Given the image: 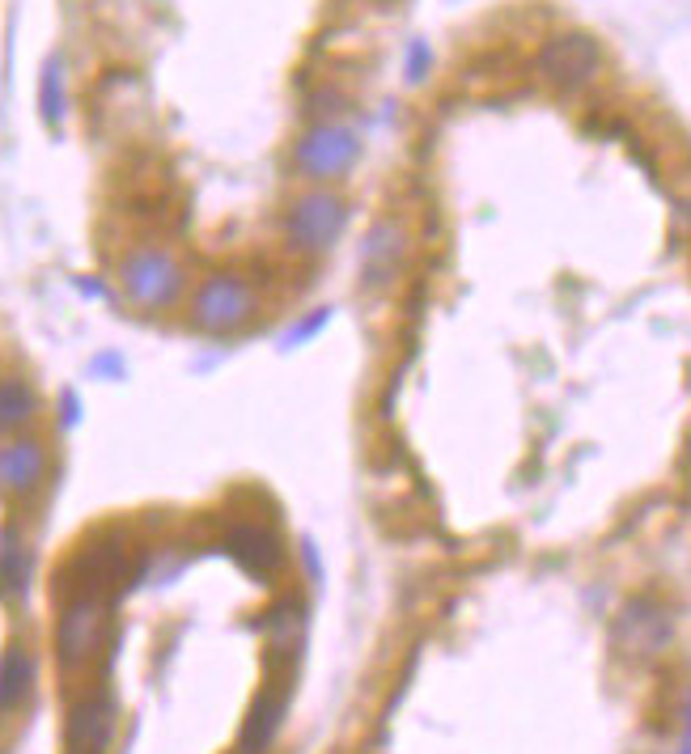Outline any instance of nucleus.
<instances>
[{
    "instance_id": "nucleus-1",
    "label": "nucleus",
    "mask_w": 691,
    "mask_h": 754,
    "mask_svg": "<svg viewBox=\"0 0 691 754\" xmlns=\"http://www.w3.org/2000/svg\"><path fill=\"white\" fill-rule=\"evenodd\" d=\"M119 289L136 310L161 314L182 302L187 293V268L175 251L166 247H136L119 263Z\"/></svg>"
},
{
    "instance_id": "nucleus-2",
    "label": "nucleus",
    "mask_w": 691,
    "mask_h": 754,
    "mask_svg": "<svg viewBox=\"0 0 691 754\" xmlns=\"http://www.w3.org/2000/svg\"><path fill=\"white\" fill-rule=\"evenodd\" d=\"M259 314V293L251 280L242 276H205L200 289L191 293L187 305V323L205 335H238L242 327H251Z\"/></svg>"
},
{
    "instance_id": "nucleus-3",
    "label": "nucleus",
    "mask_w": 691,
    "mask_h": 754,
    "mask_svg": "<svg viewBox=\"0 0 691 754\" xmlns=\"http://www.w3.org/2000/svg\"><path fill=\"white\" fill-rule=\"evenodd\" d=\"M344 229H348V203L339 200L332 187H310L284 212L289 251L310 254V259L335 251V242L344 238Z\"/></svg>"
},
{
    "instance_id": "nucleus-4",
    "label": "nucleus",
    "mask_w": 691,
    "mask_h": 754,
    "mask_svg": "<svg viewBox=\"0 0 691 754\" xmlns=\"http://www.w3.org/2000/svg\"><path fill=\"white\" fill-rule=\"evenodd\" d=\"M111 636V606L106 598H64L60 619H55V661L64 670H81L106 649Z\"/></svg>"
},
{
    "instance_id": "nucleus-5",
    "label": "nucleus",
    "mask_w": 691,
    "mask_h": 754,
    "mask_svg": "<svg viewBox=\"0 0 691 754\" xmlns=\"http://www.w3.org/2000/svg\"><path fill=\"white\" fill-rule=\"evenodd\" d=\"M357 157H360V136L348 124H335V119L314 124L306 136L293 145V166H297V175L310 178V182H318V187L339 182V178L357 166Z\"/></svg>"
},
{
    "instance_id": "nucleus-6",
    "label": "nucleus",
    "mask_w": 691,
    "mask_h": 754,
    "mask_svg": "<svg viewBox=\"0 0 691 754\" xmlns=\"http://www.w3.org/2000/svg\"><path fill=\"white\" fill-rule=\"evenodd\" d=\"M128 577H132V564H128L124 538H98V543H85L69 559V568L60 573V594L64 598H81V594L106 598L111 589H119Z\"/></svg>"
},
{
    "instance_id": "nucleus-7",
    "label": "nucleus",
    "mask_w": 691,
    "mask_h": 754,
    "mask_svg": "<svg viewBox=\"0 0 691 754\" xmlns=\"http://www.w3.org/2000/svg\"><path fill=\"white\" fill-rule=\"evenodd\" d=\"M615 649L632 661H653L674 645V615L658 598H632L615 615Z\"/></svg>"
},
{
    "instance_id": "nucleus-8",
    "label": "nucleus",
    "mask_w": 691,
    "mask_h": 754,
    "mask_svg": "<svg viewBox=\"0 0 691 754\" xmlns=\"http://www.w3.org/2000/svg\"><path fill=\"white\" fill-rule=\"evenodd\" d=\"M538 73L556 90H586L603 73V48L586 30H561L538 48Z\"/></svg>"
},
{
    "instance_id": "nucleus-9",
    "label": "nucleus",
    "mask_w": 691,
    "mask_h": 754,
    "mask_svg": "<svg viewBox=\"0 0 691 754\" xmlns=\"http://www.w3.org/2000/svg\"><path fill=\"white\" fill-rule=\"evenodd\" d=\"M48 475H52V450L43 437L18 432V437L0 441V496L4 501L39 496Z\"/></svg>"
},
{
    "instance_id": "nucleus-10",
    "label": "nucleus",
    "mask_w": 691,
    "mask_h": 754,
    "mask_svg": "<svg viewBox=\"0 0 691 754\" xmlns=\"http://www.w3.org/2000/svg\"><path fill=\"white\" fill-rule=\"evenodd\" d=\"M221 547H226V555L247 577L263 580V585H272V580L281 577L284 559H289L284 543L276 538V530L259 526V522H233L226 530V538H221Z\"/></svg>"
},
{
    "instance_id": "nucleus-11",
    "label": "nucleus",
    "mask_w": 691,
    "mask_h": 754,
    "mask_svg": "<svg viewBox=\"0 0 691 754\" xmlns=\"http://www.w3.org/2000/svg\"><path fill=\"white\" fill-rule=\"evenodd\" d=\"M115 725H119V708L106 691H90L85 700L69 708V725H64V737H69V751L77 754H103L115 737Z\"/></svg>"
},
{
    "instance_id": "nucleus-12",
    "label": "nucleus",
    "mask_w": 691,
    "mask_h": 754,
    "mask_svg": "<svg viewBox=\"0 0 691 754\" xmlns=\"http://www.w3.org/2000/svg\"><path fill=\"white\" fill-rule=\"evenodd\" d=\"M404 254H408V233H404V226L374 221L369 233H365V242H360V284L369 293L386 289L395 280V272L404 268Z\"/></svg>"
},
{
    "instance_id": "nucleus-13",
    "label": "nucleus",
    "mask_w": 691,
    "mask_h": 754,
    "mask_svg": "<svg viewBox=\"0 0 691 754\" xmlns=\"http://www.w3.org/2000/svg\"><path fill=\"white\" fill-rule=\"evenodd\" d=\"M284 712H289V682H272L263 687L251 712L238 730V754H268V746L276 742V733L284 730Z\"/></svg>"
},
{
    "instance_id": "nucleus-14",
    "label": "nucleus",
    "mask_w": 691,
    "mask_h": 754,
    "mask_svg": "<svg viewBox=\"0 0 691 754\" xmlns=\"http://www.w3.org/2000/svg\"><path fill=\"white\" fill-rule=\"evenodd\" d=\"M34 679H39V661L22 640H9L0 653V716L22 712L27 700L34 695Z\"/></svg>"
},
{
    "instance_id": "nucleus-15",
    "label": "nucleus",
    "mask_w": 691,
    "mask_h": 754,
    "mask_svg": "<svg viewBox=\"0 0 691 754\" xmlns=\"http://www.w3.org/2000/svg\"><path fill=\"white\" fill-rule=\"evenodd\" d=\"M30 577H34V555L18 526H0V598L4 603H27Z\"/></svg>"
},
{
    "instance_id": "nucleus-16",
    "label": "nucleus",
    "mask_w": 691,
    "mask_h": 754,
    "mask_svg": "<svg viewBox=\"0 0 691 754\" xmlns=\"http://www.w3.org/2000/svg\"><path fill=\"white\" fill-rule=\"evenodd\" d=\"M34 420H39V390L18 374L0 377V432L4 437H18Z\"/></svg>"
},
{
    "instance_id": "nucleus-17",
    "label": "nucleus",
    "mask_w": 691,
    "mask_h": 754,
    "mask_svg": "<svg viewBox=\"0 0 691 754\" xmlns=\"http://www.w3.org/2000/svg\"><path fill=\"white\" fill-rule=\"evenodd\" d=\"M302 631H306V606L297 598H284L263 615V636H268L272 657H297Z\"/></svg>"
},
{
    "instance_id": "nucleus-18",
    "label": "nucleus",
    "mask_w": 691,
    "mask_h": 754,
    "mask_svg": "<svg viewBox=\"0 0 691 754\" xmlns=\"http://www.w3.org/2000/svg\"><path fill=\"white\" fill-rule=\"evenodd\" d=\"M69 111V76H64V55H48L43 76H39V115L48 127L64 124Z\"/></svg>"
},
{
    "instance_id": "nucleus-19",
    "label": "nucleus",
    "mask_w": 691,
    "mask_h": 754,
    "mask_svg": "<svg viewBox=\"0 0 691 754\" xmlns=\"http://www.w3.org/2000/svg\"><path fill=\"white\" fill-rule=\"evenodd\" d=\"M429 64H433V51L425 48V43H411V51H408V76L411 81H420Z\"/></svg>"
},
{
    "instance_id": "nucleus-20",
    "label": "nucleus",
    "mask_w": 691,
    "mask_h": 754,
    "mask_svg": "<svg viewBox=\"0 0 691 754\" xmlns=\"http://www.w3.org/2000/svg\"><path fill=\"white\" fill-rule=\"evenodd\" d=\"M94 374L124 377V360H119V356H98V360H94Z\"/></svg>"
},
{
    "instance_id": "nucleus-21",
    "label": "nucleus",
    "mask_w": 691,
    "mask_h": 754,
    "mask_svg": "<svg viewBox=\"0 0 691 754\" xmlns=\"http://www.w3.org/2000/svg\"><path fill=\"white\" fill-rule=\"evenodd\" d=\"M73 420H77V395L64 390V425H73Z\"/></svg>"
},
{
    "instance_id": "nucleus-22",
    "label": "nucleus",
    "mask_w": 691,
    "mask_h": 754,
    "mask_svg": "<svg viewBox=\"0 0 691 754\" xmlns=\"http://www.w3.org/2000/svg\"><path fill=\"white\" fill-rule=\"evenodd\" d=\"M674 754H688V742H683V746H679V751H674Z\"/></svg>"
},
{
    "instance_id": "nucleus-23",
    "label": "nucleus",
    "mask_w": 691,
    "mask_h": 754,
    "mask_svg": "<svg viewBox=\"0 0 691 754\" xmlns=\"http://www.w3.org/2000/svg\"><path fill=\"white\" fill-rule=\"evenodd\" d=\"M69 754H77V751H69Z\"/></svg>"
},
{
    "instance_id": "nucleus-24",
    "label": "nucleus",
    "mask_w": 691,
    "mask_h": 754,
    "mask_svg": "<svg viewBox=\"0 0 691 754\" xmlns=\"http://www.w3.org/2000/svg\"><path fill=\"white\" fill-rule=\"evenodd\" d=\"M0 754H4V751H0Z\"/></svg>"
}]
</instances>
